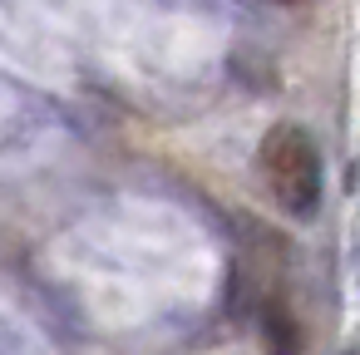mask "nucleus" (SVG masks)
Segmentation results:
<instances>
[{"label":"nucleus","mask_w":360,"mask_h":355,"mask_svg":"<svg viewBox=\"0 0 360 355\" xmlns=\"http://www.w3.org/2000/svg\"><path fill=\"white\" fill-rule=\"evenodd\" d=\"M262 178H266V193L276 198V207L296 222H311L316 207H321V153L311 143V134L301 124H271L266 138H262Z\"/></svg>","instance_id":"nucleus-1"},{"label":"nucleus","mask_w":360,"mask_h":355,"mask_svg":"<svg viewBox=\"0 0 360 355\" xmlns=\"http://www.w3.org/2000/svg\"><path fill=\"white\" fill-rule=\"evenodd\" d=\"M257 321H262V345H266V355H306L301 321L291 316L286 301L262 296V301H257Z\"/></svg>","instance_id":"nucleus-2"},{"label":"nucleus","mask_w":360,"mask_h":355,"mask_svg":"<svg viewBox=\"0 0 360 355\" xmlns=\"http://www.w3.org/2000/svg\"><path fill=\"white\" fill-rule=\"evenodd\" d=\"M345 355H350V350H345Z\"/></svg>","instance_id":"nucleus-3"}]
</instances>
